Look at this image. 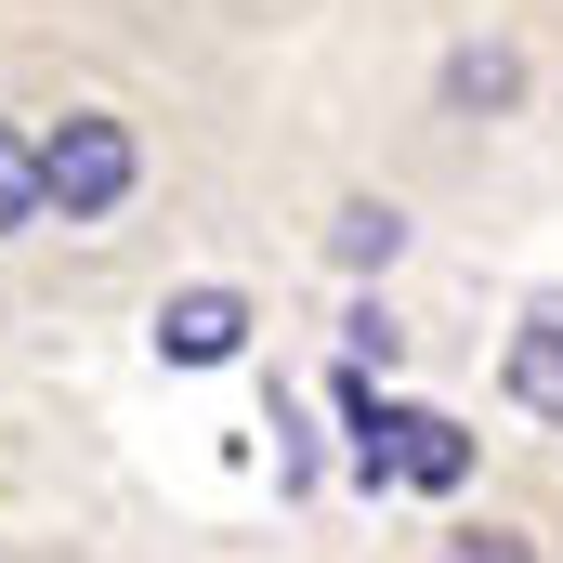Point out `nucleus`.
Here are the masks:
<instances>
[{
    "label": "nucleus",
    "mask_w": 563,
    "mask_h": 563,
    "mask_svg": "<svg viewBox=\"0 0 563 563\" xmlns=\"http://www.w3.org/2000/svg\"><path fill=\"white\" fill-rule=\"evenodd\" d=\"M341 420H354V472L367 485H420V498L472 485V432L445 420V407H394L367 367H341Z\"/></svg>",
    "instance_id": "f257e3e1"
},
{
    "label": "nucleus",
    "mask_w": 563,
    "mask_h": 563,
    "mask_svg": "<svg viewBox=\"0 0 563 563\" xmlns=\"http://www.w3.org/2000/svg\"><path fill=\"white\" fill-rule=\"evenodd\" d=\"M26 170H40V210H66V223H106L119 197H132V132L119 119H66V132L26 144Z\"/></svg>",
    "instance_id": "f03ea898"
},
{
    "label": "nucleus",
    "mask_w": 563,
    "mask_h": 563,
    "mask_svg": "<svg viewBox=\"0 0 563 563\" xmlns=\"http://www.w3.org/2000/svg\"><path fill=\"white\" fill-rule=\"evenodd\" d=\"M236 341H250V301H236V288H184V301L157 314V354H170V367H223Z\"/></svg>",
    "instance_id": "7ed1b4c3"
},
{
    "label": "nucleus",
    "mask_w": 563,
    "mask_h": 563,
    "mask_svg": "<svg viewBox=\"0 0 563 563\" xmlns=\"http://www.w3.org/2000/svg\"><path fill=\"white\" fill-rule=\"evenodd\" d=\"M511 394H525L538 420H563V301H538V314L511 328Z\"/></svg>",
    "instance_id": "20e7f679"
},
{
    "label": "nucleus",
    "mask_w": 563,
    "mask_h": 563,
    "mask_svg": "<svg viewBox=\"0 0 563 563\" xmlns=\"http://www.w3.org/2000/svg\"><path fill=\"white\" fill-rule=\"evenodd\" d=\"M40 223V170H26V144L0 132V236H26Z\"/></svg>",
    "instance_id": "39448f33"
},
{
    "label": "nucleus",
    "mask_w": 563,
    "mask_h": 563,
    "mask_svg": "<svg viewBox=\"0 0 563 563\" xmlns=\"http://www.w3.org/2000/svg\"><path fill=\"white\" fill-rule=\"evenodd\" d=\"M394 250H407L394 210H341V263H394Z\"/></svg>",
    "instance_id": "423d86ee"
},
{
    "label": "nucleus",
    "mask_w": 563,
    "mask_h": 563,
    "mask_svg": "<svg viewBox=\"0 0 563 563\" xmlns=\"http://www.w3.org/2000/svg\"><path fill=\"white\" fill-rule=\"evenodd\" d=\"M459 563H525V551H511V538H472V551H459Z\"/></svg>",
    "instance_id": "0eeeda50"
}]
</instances>
